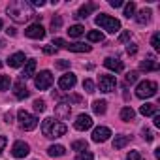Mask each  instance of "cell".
<instances>
[{
	"instance_id": "cell-29",
	"label": "cell",
	"mask_w": 160,
	"mask_h": 160,
	"mask_svg": "<svg viewBox=\"0 0 160 160\" xmlns=\"http://www.w3.org/2000/svg\"><path fill=\"white\" fill-rule=\"evenodd\" d=\"M87 40H89V42H104V34H102L100 30H91V32L87 34Z\"/></svg>"
},
{
	"instance_id": "cell-32",
	"label": "cell",
	"mask_w": 160,
	"mask_h": 160,
	"mask_svg": "<svg viewBox=\"0 0 160 160\" xmlns=\"http://www.w3.org/2000/svg\"><path fill=\"white\" fill-rule=\"evenodd\" d=\"M94 81H92V79H85V81H83V91L85 92H89V94H92L94 92Z\"/></svg>"
},
{
	"instance_id": "cell-1",
	"label": "cell",
	"mask_w": 160,
	"mask_h": 160,
	"mask_svg": "<svg viewBox=\"0 0 160 160\" xmlns=\"http://www.w3.org/2000/svg\"><path fill=\"white\" fill-rule=\"evenodd\" d=\"M8 15L15 23H25V21L34 19L36 12H34V8L28 2H25V0H13V2L8 4Z\"/></svg>"
},
{
	"instance_id": "cell-38",
	"label": "cell",
	"mask_w": 160,
	"mask_h": 160,
	"mask_svg": "<svg viewBox=\"0 0 160 160\" xmlns=\"http://www.w3.org/2000/svg\"><path fill=\"white\" fill-rule=\"evenodd\" d=\"M141 136H143L145 141H152V139H154V136H152V132H151L149 128H143V130H141Z\"/></svg>"
},
{
	"instance_id": "cell-6",
	"label": "cell",
	"mask_w": 160,
	"mask_h": 160,
	"mask_svg": "<svg viewBox=\"0 0 160 160\" xmlns=\"http://www.w3.org/2000/svg\"><path fill=\"white\" fill-rule=\"evenodd\" d=\"M53 73L49 72V70H42L40 73H36L34 75V85H36V89H40V91H47L51 85H53Z\"/></svg>"
},
{
	"instance_id": "cell-9",
	"label": "cell",
	"mask_w": 160,
	"mask_h": 160,
	"mask_svg": "<svg viewBox=\"0 0 160 160\" xmlns=\"http://www.w3.org/2000/svg\"><path fill=\"white\" fill-rule=\"evenodd\" d=\"M75 83H77V77H75V73H72V72L60 75V79H58V87H60L62 91H70V89H73Z\"/></svg>"
},
{
	"instance_id": "cell-20",
	"label": "cell",
	"mask_w": 160,
	"mask_h": 160,
	"mask_svg": "<svg viewBox=\"0 0 160 160\" xmlns=\"http://www.w3.org/2000/svg\"><path fill=\"white\" fill-rule=\"evenodd\" d=\"M66 49H68V51H73V53H89L92 47H91V45H85V43H81V42H75V43H68Z\"/></svg>"
},
{
	"instance_id": "cell-41",
	"label": "cell",
	"mask_w": 160,
	"mask_h": 160,
	"mask_svg": "<svg viewBox=\"0 0 160 160\" xmlns=\"http://www.w3.org/2000/svg\"><path fill=\"white\" fill-rule=\"evenodd\" d=\"M43 53H45V55H55V53H57V47H55V45H45V47H43Z\"/></svg>"
},
{
	"instance_id": "cell-21",
	"label": "cell",
	"mask_w": 160,
	"mask_h": 160,
	"mask_svg": "<svg viewBox=\"0 0 160 160\" xmlns=\"http://www.w3.org/2000/svg\"><path fill=\"white\" fill-rule=\"evenodd\" d=\"M130 136H124V134H121V136H115V139H113V149H122V147H126L128 143H130Z\"/></svg>"
},
{
	"instance_id": "cell-47",
	"label": "cell",
	"mask_w": 160,
	"mask_h": 160,
	"mask_svg": "<svg viewBox=\"0 0 160 160\" xmlns=\"http://www.w3.org/2000/svg\"><path fill=\"white\" fill-rule=\"evenodd\" d=\"M154 117V126H160V115H152Z\"/></svg>"
},
{
	"instance_id": "cell-31",
	"label": "cell",
	"mask_w": 160,
	"mask_h": 160,
	"mask_svg": "<svg viewBox=\"0 0 160 160\" xmlns=\"http://www.w3.org/2000/svg\"><path fill=\"white\" fill-rule=\"evenodd\" d=\"M10 85H12L10 75H0V91H8Z\"/></svg>"
},
{
	"instance_id": "cell-34",
	"label": "cell",
	"mask_w": 160,
	"mask_h": 160,
	"mask_svg": "<svg viewBox=\"0 0 160 160\" xmlns=\"http://www.w3.org/2000/svg\"><path fill=\"white\" fill-rule=\"evenodd\" d=\"M151 45H152L154 51H160V34H158V32L152 34V38H151Z\"/></svg>"
},
{
	"instance_id": "cell-37",
	"label": "cell",
	"mask_w": 160,
	"mask_h": 160,
	"mask_svg": "<svg viewBox=\"0 0 160 160\" xmlns=\"http://www.w3.org/2000/svg\"><path fill=\"white\" fill-rule=\"evenodd\" d=\"M130 38H132V32H130V30H122V32H121V36H119V42H121V43H124V42H128Z\"/></svg>"
},
{
	"instance_id": "cell-30",
	"label": "cell",
	"mask_w": 160,
	"mask_h": 160,
	"mask_svg": "<svg viewBox=\"0 0 160 160\" xmlns=\"http://www.w3.org/2000/svg\"><path fill=\"white\" fill-rule=\"evenodd\" d=\"M134 13H136V2H128L124 6V17L130 19V17H134Z\"/></svg>"
},
{
	"instance_id": "cell-15",
	"label": "cell",
	"mask_w": 160,
	"mask_h": 160,
	"mask_svg": "<svg viewBox=\"0 0 160 160\" xmlns=\"http://www.w3.org/2000/svg\"><path fill=\"white\" fill-rule=\"evenodd\" d=\"M104 66H106L108 70H111V72H122V70H124L122 60H121V58H113V57H108V58L104 60Z\"/></svg>"
},
{
	"instance_id": "cell-23",
	"label": "cell",
	"mask_w": 160,
	"mask_h": 160,
	"mask_svg": "<svg viewBox=\"0 0 160 160\" xmlns=\"http://www.w3.org/2000/svg\"><path fill=\"white\" fill-rule=\"evenodd\" d=\"M106 109H108V102H106V100H94V102H92V111H94L96 115H104Z\"/></svg>"
},
{
	"instance_id": "cell-36",
	"label": "cell",
	"mask_w": 160,
	"mask_h": 160,
	"mask_svg": "<svg viewBox=\"0 0 160 160\" xmlns=\"http://www.w3.org/2000/svg\"><path fill=\"white\" fill-rule=\"evenodd\" d=\"M60 27H62V19H60L58 15L53 17V21H51V28H53V30H58Z\"/></svg>"
},
{
	"instance_id": "cell-45",
	"label": "cell",
	"mask_w": 160,
	"mask_h": 160,
	"mask_svg": "<svg viewBox=\"0 0 160 160\" xmlns=\"http://www.w3.org/2000/svg\"><path fill=\"white\" fill-rule=\"evenodd\" d=\"M68 66H70L68 60H58V62H57V68H60V70H64V68H68Z\"/></svg>"
},
{
	"instance_id": "cell-28",
	"label": "cell",
	"mask_w": 160,
	"mask_h": 160,
	"mask_svg": "<svg viewBox=\"0 0 160 160\" xmlns=\"http://www.w3.org/2000/svg\"><path fill=\"white\" fill-rule=\"evenodd\" d=\"M72 149H73V151H77V152H83V151H87V149H89V143H87L85 139H77V141H73V143H72Z\"/></svg>"
},
{
	"instance_id": "cell-16",
	"label": "cell",
	"mask_w": 160,
	"mask_h": 160,
	"mask_svg": "<svg viewBox=\"0 0 160 160\" xmlns=\"http://www.w3.org/2000/svg\"><path fill=\"white\" fill-rule=\"evenodd\" d=\"M34 73H36V60H27L25 62V68H23V73H21V79L25 81V79H30V77H34Z\"/></svg>"
},
{
	"instance_id": "cell-46",
	"label": "cell",
	"mask_w": 160,
	"mask_h": 160,
	"mask_svg": "<svg viewBox=\"0 0 160 160\" xmlns=\"http://www.w3.org/2000/svg\"><path fill=\"white\" fill-rule=\"evenodd\" d=\"M109 6H111V8H121L122 2H121V0H109Z\"/></svg>"
},
{
	"instance_id": "cell-50",
	"label": "cell",
	"mask_w": 160,
	"mask_h": 160,
	"mask_svg": "<svg viewBox=\"0 0 160 160\" xmlns=\"http://www.w3.org/2000/svg\"><path fill=\"white\" fill-rule=\"evenodd\" d=\"M2 27H4V23H2V19H0V28H2Z\"/></svg>"
},
{
	"instance_id": "cell-25",
	"label": "cell",
	"mask_w": 160,
	"mask_h": 160,
	"mask_svg": "<svg viewBox=\"0 0 160 160\" xmlns=\"http://www.w3.org/2000/svg\"><path fill=\"white\" fill-rule=\"evenodd\" d=\"M134 117H136V111H134L130 106H126V108H122V109H121V119H122L124 122H130Z\"/></svg>"
},
{
	"instance_id": "cell-7",
	"label": "cell",
	"mask_w": 160,
	"mask_h": 160,
	"mask_svg": "<svg viewBox=\"0 0 160 160\" xmlns=\"http://www.w3.org/2000/svg\"><path fill=\"white\" fill-rule=\"evenodd\" d=\"M98 85H100L102 92H113L117 87V79H115V75H100Z\"/></svg>"
},
{
	"instance_id": "cell-27",
	"label": "cell",
	"mask_w": 160,
	"mask_h": 160,
	"mask_svg": "<svg viewBox=\"0 0 160 160\" xmlns=\"http://www.w3.org/2000/svg\"><path fill=\"white\" fill-rule=\"evenodd\" d=\"M47 154L49 156H62V154H66V149L62 145H51L47 149Z\"/></svg>"
},
{
	"instance_id": "cell-35",
	"label": "cell",
	"mask_w": 160,
	"mask_h": 160,
	"mask_svg": "<svg viewBox=\"0 0 160 160\" xmlns=\"http://www.w3.org/2000/svg\"><path fill=\"white\" fill-rule=\"evenodd\" d=\"M75 160H94V154L91 151H83V152H79L75 156Z\"/></svg>"
},
{
	"instance_id": "cell-13",
	"label": "cell",
	"mask_w": 160,
	"mask_h": 160,
	"mask_svg": "<svg viewBox=\"0 0 160 160\" xmlns=\"http://www.w3.org/2000/svg\"><path fill=\"white\" fill-rule=\"evenodd\" d=\"M13 92H15V98L17 100H25L30 96V91L27 89V85L23 83V79H19V81L13 83Z\"/></svg>"
},
{
	"instance_id": "cell-51",
	"label": "cell",
	"mask_w": 160,
	"mask_h": 160,
	"mask_svg": "<svg viewBox=\"0 0 160 160\" xmlns=\"http://www.w3.org/2000/svg\"><path fill=\"white\" fill-rule=\"evenodd\" d=\"M0 68H2V60H0Z\"/></svg>"
},
{
	"instance_id": "cell-33",
	"label": "cell",
	"mask_w": 160,
	"mask_h": 160,
	"mask_svg": "<svg viewBox=\"0 0 160 160\" xmlns=\"http://www.w3.org/2000/svg\"><path fill=\"white\" fill-rule=\"evenodd\" d=\"M32 106H34V111H36V113H43V111H45V102H43L42 98L34 100V104H32Z\"/></svg>"
},
{
	"instance_id": "cell-19",
	"label": "cell",
	"mask_w": 160,
	"mask_h": 160,
	"mask_svg": "<svg viewBox=\"0 0 160 160\" xmlns=\"http://www.w3.org/2000/svg\"><path fill=\"white\" fill-rule=\"evenodd\" d=\"M25 62H27L25 53H13V55L8 58V64H10L12 68H19V66H23Z\"/></svg>"
},
{
	"instance_id": "cell-49",
	"label": "cell",
	"mask_w": 160,
	"mask_h": 160,
	"mask_svg": "<svg viewBox=\"0 0 160 160\" xmlns=\"http://www.w3.org/2000/svg\"><path fill=\"white\" fill-rule=\"evenodd\" d=\"M4 121L10 122V121H12V113H6V115H4Z\"/></svg>"
},
{
	"instance_id": "cell-11",
	"label": "cell",
	"mask_w": 160,
	"mask_h": 160,
	"mask_svg": "<svg viewBox=\"0 0 160 160\" xmlns=\"http://www.w3.org/2000/svg\"><path fill=\"white\" fill-rule=\"evenodd\" d=\"M28 152H30V145L27 141H15L13 147H12V154L15 158H25Z\"/></svg>"
},
{
	"instance_id": "cell-39",
	"label": "cell",
	"mask_w": 160,
	"mask_h": 160,
	"mask_svg": "<svg viewBox=\"0 0 160 160\" xmlns=\"http://www.w3.org/2000/svg\"><path fill=\"white\" fill-rule=\"evenodd\" d=\"M138 81V72H128L126 73V83H136Z\"/></svg>"
},
{
	"instance_id": "cell-17",
	"label": "cell",
	"mask_w": 160,
	"mask_h": 160,
	"mask_svg": "<svg viewBox=\"0 0 160 160\" xmlns=\"http://www.w3.org/2000/svg\"><path fill=\"white\" fill-rule=\"evenodd\" d=\"M139 68H141L143 72H156V70H158V62L154 60V57H152V55H149V57L139 64Z\"/></svg>"
},
{
	"instance_id": "cell-4",
	"label": "cell",
	"mask_w": 160,
	"mask_h": 160,
	"mask_svg": "<svg viewBox=\"0 0 160 160\" xmlns=\"http://www.w3.org/2000/svg\"><path fill=\"white\" fill-rule=\"evenodd\" d=\"M17 121H19V126L23 130H34L38 126V117L25 111V109H19L17 111Z\"/></svg>"
},
{
	"instance_id": "cell-42",
	"label": "cell",
	"mask_w": 160,
	"mask_h": 160,
	"mask_svg": "<svg viewBox=\"0 0 160 160\" xmlns=\"http://www.w3.org/2000/svg\"><path fill=\"white\" fill-rule=\"evenodd\" d=\"M136 51H138V45H136V43H128L126 53H128V55H136Z\"/></svg>"
},
{
	"instance_id": "cell-3",
	"label": "cell",
	"mask_w": 160,
	"mask_h": 160,
	"mask_svg": "<svg viewBox=\"0 0 160 160\" xmlns=\"http://www.w3.org/2000/svg\"><path fill=\"white\" fill-rule=\"evenodd\" d=\"M94 21H96V25H98L100 28H104V30H108V32H111V34H115V32L121 30V21L115 19V17H109V15H106V13L96 15Z\"/></svg>"
},
{
	"instance_id": "cell-52",
	"label": "cell",
	"mask_w": 160,
	"mask_h": 160,
	"mask_svg": "<svg viewBox=\"0 0 160 160\" xmlns=\"http://www.w3.org/2000/svg\"><path fill=\"white\" fill-rule=\"evenodd\" d=\"M141 160H143V158H141Z\"/></svg>"
},
{
	"instance_id": "cell-14",
	"label": "cell",
	"mask_w": 160,
	"mask_h": 160,
	"mask_svg": "<svg viewBox=\"0 0 160 160\" xmlns=\"http://www.w3.org/2000/svg\"><path fill=\"white\" fill-rule=\"evenodd\" d=\"M94 10H96V4H94V2L83 4L81 8H79V10L75 12V15H73V17H75V19H87V17H89V15H91Z\"/></svg>"
},
{
	"instance_id": "cell-22",
	"label": "cell",
	"mask_w": 160,
	"mask_h": 160,
	"mask_svg": "<svg viewBox=\"0 0 160 160\" xmlns=\"http://www.w3.org/2000/svg\"><path fill=\"white\" fill-rule=\"evenodd\" d=\"M151 15H152V12H151L149 8H147V10L143 8V10H141V12L136 15V21H138L139 25H147V23L151 21Z\"/></svg>"
},
{
	"instance_id": "cell-10",
	"label": "cell",
	"mask_w": 160,
	"mask_h": 160,
	"mask_svg": "<svg viewBox=\"0 0 160 160\" xmlns=\"http://www.w3.org/2000/svg\"><path fill=\"white\" fill-rule=\"evenodd\" d=\"M109 136H111V130L108 126H98L92 130V141L94 143H104L109 139Z\"/></svg>"
},
{
	"instance_id": "cell-40",
	"label": "cell",
	"mask_w": 160,
	"mask_h": 160,
	"mask_svg": "<svg viewBox=\"0 0 160 160\" xmlns=\"http://www.w3.org/2000/svg\"><path fill=\"white\" fill-rule=\"evenodd\" d=\"M126 160H141V154L138 151H130L128 156H126Z\"/></svg>"
},
{
	"instance_id": "cell-18",
	"label": "cell",
	"mask_w": 160,
	"mask_h": 160,
	"mask_svg": "<svg viewBox=\"0 0 160 160\" xmlns=\"http://www.w3.org/2000/svg\"><path fill=\"white\" fill-rule=\"evenodd\" d=\"M70 113H72V108H70L68 104H64V102H60V104L55 108V117H57V119H68Z\"/></svg>"
},
{
	"instance_id": "cell-44",
	"label": "cell",
	"mask_w": 160,
	"mask_h": 160,
	"mask_svg": "<svg viewBox=\"0 0 160 160\" xmlns=\"http://www.w3.org/2000/svg\"><path fill=\"white\" fill-rule=\"evenodd\" d=\"M28 4H30L32 8H38V6L42 8V6H45V2H43V0H32V2H28Z\"/></svg>"
},
{
	"instance_id": "cell-8",
	"label": "cell",
	"mask_w": 160,
	"mask_h": 160,
	"mask_svg": "<svg viewBox=\"0 0 160 160\" xmlns=\"http://www.w3.org/2000/svg\"><path fill=\"white\" fill-rule=\"evenodd\" d=\"M25 36H27V38H32V40H42V38H45V28H43L40 23L28 25L27 30H25Z\"/></svg>"
},
{
	"instance_id": "cell-26",
	"label": "cell",
	"mask_w": 160,
	"mask_h": 160,
	"mask_svg": "<svg viewBox=\"0 0 160 160\" xmlns=\"http://www.w3.org/2000/svg\"><path fill=\"white\" fill-rule=\"evenodd\" d=\"M68 34H70L72 38H81V36L85 34V27H81V25H73V27H70Z\"/></svg>"
},
{
	"instance_id": "cell-24",
	"label": "cell",
	"mask_w": 160,
	"mask_h": 160,
	"mask_svg": "<svg viewBox=\"0 0 160 160\" xmlns=\"http://www.w3.org/2000/svg\"><path fill=\"white\" fill-rule=\"evenodd\" d=\"M156 111H158V108H156L154 104H143V106L139 108V113H141L143 117H151V115H156Z\"/></svg>"
},
{
	"instance_id": "cell-12",
	"label": "cell",
	"mask_w": 160,
	"mask_h": 160,
	"mask_svg": "<svg viewBox=\"0 0 160 160\" xmlns=\"http://www.w3.org/2000/svg\"><path fill=\"white\" fill-rule=\"evenodd\" d=\"M73 126H75V130H81V132H83V130H89V128L92 126V119H91V115H85V113L77 115Z\"/></svg>"
},
{
	"instance_id": "cell-2",
	"label": "cell",
	"mask_w": 160,
	"mask_h": 160,
	"mask_svg": "<svg viewBox=\"0 0 160 160\" xmlns=\"http://www.w3.org/2000/svg\"><path fill=\"white\" fill-rule=\"evenodd\" d=\"M66 130H68L66 124L55 121L53 117H47V119H43V122H42V132H43L45 138H60V136L66 134Z\"/></svg>"
},
{
	"instance_id": "cell-48",
	"label": "cell",
	"mask_w": 160,
	"mask_h": 160,
	"mask_svg": "<svg viewBox=\"0 0 160 160\" xmlns=\"http://www.w3.org/2000/svg\"><path fill=\"white\" fill-rule=\"evenodd\" d=\"M6 32H8V36H15V34H17V32H15V28H8Z\"/></svg>"
},
{
	"instance_id": "cell-5",
	"label": "cell",
	"mask_w": 160,
	"mask_h": 160,
	"mask_svg": "<svg viewBox=\"0 0 160 160\" xmlns=\"http://www.w3.org/2000/svg\"><path fill=\"white\" fill-rule=\"evenodd\" d=\"M156 91H158V85L154 81H141L136 87V96L138 98H151L156 94Z\"/></svg>"
},
{
	"instance_id": "cell-43",
	"label": "cell",
	"mask_w": 160,
	"mask_h": 160,
	"mask_svg": "<svg viewBox=\"0 0 160 160\" xmlns=\"http://www.w3.org/2000/svg\"><path fill=\"white\" fill-rule=\"evenodd\" d=\"M6 143H8V138H6V136H0V154H2V151H4V147H6Z\"/></svg>"
}]
</instances>
